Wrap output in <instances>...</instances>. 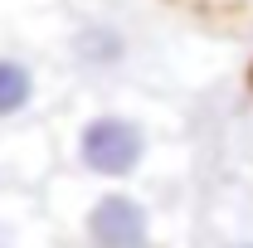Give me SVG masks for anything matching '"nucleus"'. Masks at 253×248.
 I'll use <instances>...</instances> for the list:
<instances>
[{
	"label": "nucleus",
	"instance_id": "obj_5",
	"mask_svg": "<svg viewBox=\"0 0 253 248\" xmlns=\"http://www.w3.org/2000/svg\"><path fill=\"white\" fill-rule=\"evenodd\" d=\"M229 248H253V239H239V244H229Z\"/></svg>",
	"mask_w": 253,
	"mask_h": 248
},
{
	"label": "nucleus",
	"instance_id": "obj_3",
	"mask_svg": "<svg viewBox=\"0 0 253 248\" xmlns=\"http://www.w3.org/2000/svg\"><path fill=\"white\" fill-rule=\"evenodd\" d=\"M73 59L88 63V68H112V63L126 59V34L107 20H88L73 34Z\"/></svg>",
	"mask_w": 253,
	"mask_h": 248
},
{
	"label": "nucleus",
	"instance_id": "obj_2",
	"mask_svg": "<svg viewBox=\"0 0 253 248\" xmlns=\"http://www.w3.org/2000/svg\"><path fill=\"white\" fill-rule=\"evenodd\" d=\"M88 239L97 248H146L151 244L146 205L131 195H102L88 209Z\"/></svg>",
	"mask_w": 253,
	"mask_h": 248
},
{
	"label": "nucleus",
	"instance_id": "obj_4",
	"mask_svg": "<svg viewBox=\"0 0 253 248\" xmlns=\"http://www.w3.org/2000/svg\"><path fill=\"white\" fill-rule=\"evenodd\" d=\"M34 102V68L15 54H0V122L20 117Z\"/></svg>",
	"mask_w": 253,
	"mask_h": 248
},
{
	"label": "nucleus",
	"instance_id": "obj_1",
	"mask_svg": "<svg viewBox=\"0 0 253 248\" xmlns=\"http://www.w3.org/2000/svg\"><path fill=\"white\" fill-rule=\"evenodd\" d=\"M141 156H146V126L136 117L102 112V117H88L83 131H78V161L93 175L122 180V175H131L141 165Z\"/></svg>",
	"mask_w": 253,
	"mask_h": 248
}]
</instances>
